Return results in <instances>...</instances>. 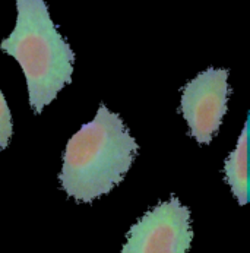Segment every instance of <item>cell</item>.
Listing matches in <instances>:
<instances>
[{
	"instance_id": "obj_1",
	"label": "cell",
	"mask_w": 250,
	"mask_h": 253,
	"mask_svg": "<svg viewBox=\"0 0 250 253\" xmlns=\"http://www.w3.org/2000/svg\"><path fill=\"white\" fill-rule=\"evenodd\" d=\"M139 146L122 117L101 104L66 145L59 176L62 189L78 202H92L125 179Z\"/></svg>"
},
{
	"instance_id": "obj_2",
	"label": "cell",
	"mask_w": 250,
	"mask_h": 253,
	"mask_svg": "<svg viewBox=\"0 0 250 253\" xmlns=\"http://www.w3.org/2000/svg\"><path fill=\"white\" fill-rule=\"evenodd\" d=\"M16 24L0 48L22 68L31 109L40 114L71 84L75 53L57 31L44 0H15Z\"/></svg>"
},
{
	"instance_id": "obj_3",
	"label": "cell",
	"mask_w": 250,
	"mask_h": 253,
	"mask_svg": "<svg viewBox=\"0 0 250 253\" xmlns=\"http://www.w3.org/2000/svg\"><path fill=\"white\" fill-rule=\"evenodd\" d=\"M192 239L190 211L171 196L132 225L122 253H187Z\"/></svg>"
},
{
	"instance_id": "obj_4",
	"label": "cell",
	"mask_w": 250,
	"mask_h": 253,
	"mask_svg": "<svg viewBox=\"0 0 250 253\" xmlns=\"http://www.w3.org/2000/svg\"><path fill=\"white\" fill-rule=\"evenodd\" d=\"M228 69L208 68L181 89L180 111L187 122L189 135L199 144L212 141L227 113L230 97Z\"/></svg>"
},
{
	"instance_id": "obj_5",
	"label": "cell",
	"mask_w": 250,
	"mask_h": 253,
	"mask_svg": "<svg viewBox=\"0 0 250 253\" xmlns=\"http://www.w3.org/2000/svg\"><path fill=\"white\" fill-rule=\"evenodd\" d=\"M248 126L249 119L245 123L234 151L228 155L224 166L225 180L240 205H246L248 202Z\"/></svg>"
},
{
	"instance_id": "obj_6",
	"label": "cell",
	"mask_w": 250,
	"mask_h": 253,
	"mask_svg": "<svg viewBox=\"0 0 250 253\" xmlns=\"http://www.w3.org/2000/svg\"><path fill=\"white\" fill-rule=\"evenodd\" d=\"M12 116L3 92L0 91V149L7 148L12 138Z\"/></svg>"
}]
</instances>
